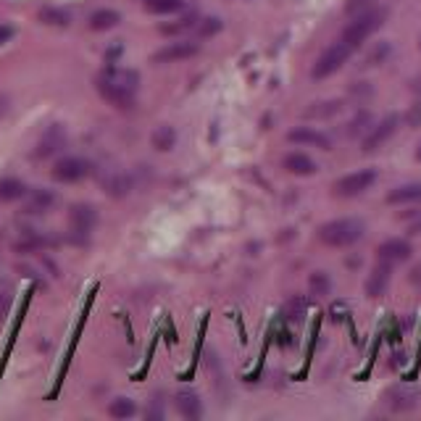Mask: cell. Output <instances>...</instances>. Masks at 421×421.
<instances>
[{
  "label": "cell",
  "mask_w": 421,
  "mask_h": 421,
  "mask_svg": "<svg viewBox=\"0 0 421 421\" xmlns=\"http://www.w3.org/2000/svg\"><path fill=\"white\" fill-rule=\"evenodd\" d=\"M97 92L103 100H109L111 106H116V109H130L132 103H134V92H137V87H140V74L137 71H132V69H116V66H111L106 69L103 74L97 76Z\"/></svg>",
  "instance_id": "1"
},
{
  "label": "cell",
  "mask_w": 421,
  "mask_h": 421,
  "mask_svg": "<svg viewBox=\"0 0 421 421\" xmlns=\"http://www.w3.org/2000/svg\"><path fill=\"white\" fill-rule=\"evenodd\" d=\"M364 237V221L358 219H335L319 229V240L329 248H350Z\"/></svg>",
  "instance_id": "2"
},
{
  "label": "cell",
  "mask_w": 421,
  "mask_h": 421,
  "mask_svg": "<svg viewBox=\"0 0 421 421\" xmlns=\"http://www.w3.org/2000/svg\"><path fill=\"white\" fill-rule=\"evenodd\" d=\"M385 16L387 13L382 11V8H368V11L358 13L353 22L345 27V32H343V43H347L350 48H358L361 43H366L371 34L377 32L379 27L385 24Z\"/></svg>",
  "instance_id": "3"
},
{
  "label": "cell",
  "mask_w": 421,
  "mask_h": 421,
  "mask_svg": "<svg viewBox=\"0 0 421 421\" xmlns=\"http://www.w3.org/2000/svg\"><path fill=\"white\" fill-rule=\"evenodd\" d=\"M350 53H353V48L347 43H337V45H332V48H326L324 53L319 55V61L313 64V76H316V79L332 76L335 71H340V69L347 64Z\"/></svg>",
  "instance_id": "4"
},
{
  "label": "cell",
  "mask_w": 421,
  "mask_h": 421,
  "mask_svg": "<svg viewBox=\"0 0 421 421\" xmlns=\"http://www.w3.org/2000/svg\"><path fill=\"white\" fill-rule=\"evenodd\" d=\"M374 182H377V172H374V169L353 172V174H347V177H343V179H337L335 193L340 195V198H356V195L366 193Z\"/></svg>",
  "instance_id": "5"
},
{
  "label": "cell",
  "mask_w": 421,
  "mask_h": 421,
  "mask_svg": "<svg viewBox=\"0 0 421 421\" xmlns=\"http://www.w3.org/2000/svg\"><path fill=\"white\" fill-rule=\"evenodd\" d=\"M87 174H90V163L85 158H76V156H66L61 161H55L53 166V179L64 184L79 182V179H85Z\"/></svg>",
  "instance_id": "6"
},
{
  "label": "cell",
  "mask_w": 421,
  "mask_h": 421,
  "mask_svg": "<svg viewBox=\"0 0 421 421\" xmlns=\"http://www.w3.org/2000/svg\"><path fill=\"white\" fill-rule=\"evenodd\" d=\"M398 116L392 113V116H387V119H382L377 124V127H371V130L366 132V137H364V153H371L377 151V148H382L385 142L395 134V130H398Z\"/></svg>",
  "instance_id": "7"
},
{
  "label": "cell",
  "mask_w": 421,
  "mask_h": 421,
  "mask_svg": "<svg viewBox=\"0 0 421 421\" xmlns=\"http://www.w3.org/2000/svg\"><path fill=\"white\" fill-rule=\"evenodd\" d=\"M69 224H71V232L74 235H82V237H87L92 229H95L97 224V214L92 205L87 203H79L74 205L71 211H69Z\"/></svg>",
  "instance_id": "8"
},
{
  "label": "cell",
  "mask_w": 421,
  "mask_h": 421,
  "mask_svg": "<svg viewBox=\"0 0 421 421\" xmlns=\"http://www.w3.org/2000/svg\"><path fill=\"white\" fill-rule=\"evenodd\" d=\"M64 145H66L64 127H61V124H53V127H48V130L43 132V137H40L37 148H34V156H37V158H50V156H55Z\"/></svg>",
  "instance_id": "9"
},
{
  "label": "cell",
  "mask_w": 421,
  "mask_h": 421,
  "mask_svg": "<svg viewBox=\"0 0 421 421\" xmlns=\"http://www.w3.org/2000/svg\"><path fill=\"white\" fill-rule=\"evenodd\" d=\"M410 242H406V240H398V237H392V240H385L382 245H379V261H385V263H403V261H408L410 258Z\"/></svg>",
  "instance_id": "10"
},
{
  "label": "cell",
  "mask_w": 421,
  "mask_h": 421,
  "mask_svg": "<svg viewBox=\"0 0 421 421\" xmlns=\"http://www.w3.org/2000/svg\"><path fill=\"white\" fill-rule=\"evenodd\" d=\"M389 274H392V263H385V261H379L374 271L368 274L366 279V295L368 298H379V295H385L389 284Z\"/></svg>",
  "instance_id": "11"
},
{
  "label": "cell",
  "mask_w": 421,
  "mask_h": 421,
  "mask_svg": "<svg viewBox=\"0 0 421 421\" xmlns=\"http://www.w3.org/2000/svg\"><path fill=\"white\" fill-rule=\"evenodd\" d=\"M198 53V45L193 43H174V45H166L163 50L153 55V61L156 64H174V61H184V58H193Z\"/></svg>",
  "instance_id": "12"
},
{
  "label": "cell",
  "mask_w": 421,
  "mask_h": 421,
  "mask_svg": "<svg viewBox=\"0 0 421 421\" xmlns=\"http://www.w3.org/2000/svg\"><path fill=\"white\" fill-rule=\"evenodd\" d=\"M387 406L392 410H410L419 406V389L416 387H392L387 392Z\"/></svg>",
  "instance_id": "13"
},
{
  "label": "cell",
  "mask_w": 421,
  "mask_h": 421,
  "mask_svg": "<svg viewBox=\"0 0 421 421\" xmlns=\"http://www.w3.org/2000/svg\"><path fill=\"white\" fill-rule=\"evenodd\" d=\"M287 140L290 142H298V145H313V148H322V151H329L332 148V142L326 134L316 130H308V127H298V130H292L287 134Z\"/></svg>",
  "instance_id": "14"
},
{
  "label": "cell",
  "mask_w": 421,
  "mask_h": 421,
  "mask_svg": "<svg viewBox=\"0 0 421 421\" xmlns=\"http://www.w3.org/2000/svg\"><path fill=\"white\" fill-rule=\"evenodd\" d=\"M177 410L182 413L184 419H200L203 416V403H200V398L195 392L184 389V392L177 395Z\"/></svg>",
  "instance_id": "15"
},
{
  "label": "cell",
  "mask_w": 421,
  "mask_h": 421,
  "mask_svg": "<svg viewBox=\"0 0 421 421\" xmlns=\"http://www.w3.org/2000/svg\"><path fill=\"white\" fill-rule=\"evenodd\" d=\"M284 169L290 174H295V177H311V174L316 172V163H313V158H308L305 153H290V156L284 158Z\"/></svg>",
  "instance_id": "16"
},
{
  "label": "cell",
  "mask_w": 421,
  "mask_h": 421,
  "mask_svg": "<svg viewBox=\"0 0 421 421\" xmlns=\"http://www.w3.org/2000/svg\"><path fill=\"white\" fill-rule=\"evenodd\" d=\"M387 203L392 205L421 203V184H403V187H395V190L387 195Z\"/></svg>",
  "instance_id": "17"
},
{
  "label": "cell",
  "mask_w": 421,
  "mask_h": 421,
  "mask_svg": "<svg viewBox=\"0 0 421 421\" xmlns=\"http://www.w3.org/2000/svg\"><path fill=\"white\" fill-rule=\"evenodd\" d=\"M119 22H121L119 13L103 8V11H95L92 16H90V29H95V32H106V29H113Z\"/></svg>",
  "instance_id": "18"
},
{
  "label": "cell",
  "mask_w": 421,
  "mask_h": 421,
  "mask_svg": "<svg viewBox=\"0 0 421 421\" xmlns=\"http://www.w3.org/2000/svg\"><path fill=\"white\" fill-rule=\"evenodd\" d=\"M24 195H27V187H24V182L13 179V177L0 179V200L11 203V200H19V198H24Z\"/></svg>",
  "instance_id": "19"
},
{
  "label": "cell",
  "mask_w": 421,
  "mask_h": 421,
  "mask_svg": "<svg viewBox=\"0 0 421 421\" xmlns=\"http://www.w3.org/2000/svg\"><path fill=\"white\" fill-rule=\"evenodd\" d=\"M55 203V195L48 193V190H37V193L29 198V203H27V214H45V211H50Z\"/></svg>",
  "instance_id": "20"
},
{
  "label": "cell",
  "mask_w": 421,
  "mask_h": 421,
  "mask_svg": "<svg viewBox=\"0 0 421 421\" xmlns=\"http://www.w3.org/2000/svg\"><path fill=\"white\" fill-rule=\"evenodd\" d=\"M153 148L156 151H161V153H166V151H172L174 148V142H177V132H174V127H158V130L153 132Z\"/></svg>",
  "instance_id": "21"
},
{
  "label": "cell",
  "mask_w": 421,
  "mask_h": 421,
  "mask_svg": "<svg viewBox=\"0 0 421 421\" xmlns=\"http://www.w3.org/2000/svg\"><path fill=\"white\" fill-rule=\"evenodd\" d=\"M103 184H106L109 195H113V198H121V195H127L132 190V182H130V177H127V174H111Z\"/></svg>",
  "instance_id": "22"
},
{
  "label": "cell",
  "mask_w": 421,
  "mask_h": 421,
  "mask_svg": "<svg viewBox=\"0 0 421 421\" xmlns=\"http://www.w3.org/2000/svg\"><path fill=\"white\" fill-rule=\"evenodd\" d=\"M109 413L113 419H130V416L137 413V406H134V400H130V398H116L109 406Z\"/></svg>",
  "instance_id": "23"
},
{
  "label": "cell",
  "mask_w": 421,
  "mask_h": 421,
  "mask_svg": "<svg viewBox=\"0 0 421 421\" xmlns=\"http://www.w3.org/2000/svg\"><path fill=\"white\" fill-rule=\"evenodd\" d=\"M308 290H311V295H329L332 282H329V277H326L324 271H313L311 277H308Z\"/></svg>",
  "instance_id": "24"
},
{
  "label": "cell",
  "mask_w": 421,
  "mask_h": 421,
  "mask_svg": "<svg viewBox=\"0 0 421 421\" xmlns=\"http://www.w3.org/2000/svg\"><path fill=\"white\" fill-rule=\"evenodd\" d=\"M371 130V113L368 111H361L356 119L347 124V134L350 137H358V134H364V132Z\"/></svg>",
  "instance_id": "25"
},
{
  "label": "cell",
  "mask_w": 421,
  "mask_h": 421,
  "mask_svg": "<svg viewBox=\"0 0 421 421\" xmlns=\"http://www.w3.org/2000/svg\"><path fill=\"white\" fill-rule=\"evenodd\" d=\"M184 6V0H148V11L151 13H174Z\"/></svg>",
  "instance_id": "26"
},
{
  "label": "cell",
  "mask_w": 421,
  "mask_h": 421,
  "mask_svg": "<svg viewBox=\"0 0 421 421\" xmlns=\"http://www.w3.org/2000/svg\"><path fill=\"white\" fill-rule=\"evenodd\" d=\"M40 19L48 24H58V27H66V24H69V16H66L64 11H53V8H45V11L40 13Z\"/></svg>",
  "instance_id": "27"
},
{
  "label": "cell",
  "mask_w": 421,
  "mask_h": 421,
  "mask_svg": "<svg viewBox=\"0 0 421 421\" xmlns=\"http://www.w3.org/2000/svg\"><path fill=\"white\" fill-rule=\"evenodd\" d=\"M303 311H305V301L303 298H292L290 305H287V316H290L292 322H298L303 316Z\"/></svg>",
  "instance_id": "28"
},
{
  "label": "cell",
  "mask_w": 421,
  "mask_h": 421,
  "mask_svg": "<svg viewBox=\"0 0 421 421\" xmlns=\"http://www.w3.org/2000/svg\"><path fill=\"white\" fill-rule=\"evenodd\" d=\"M193 24H195V16H184V19H179V24H169V27H163V32L166 34L184 32V29H190Z\"/></svg>",
  "instance_id": "29"
},
{
  "label": "cell",
  "mask_w": 421,
  "mask_h": 421,
  "mask_svg": "<svg viewBox=\"0 0 421 421\" xmlns=\"http://www.w3.org/2000/svg\"><path fill=\"white\" fill-rule=\"evenodd\" d=\"M219 29H221V22H219L216 16H211V19H205V22L200 24V34H203V37H208V34H216Z\"/></svg>",
  "instance_id": "30"
},
{
  "label": "cell",
  "mask_w": 421,
  "mask_h": 421,
  "mask_svg": "<svg viewBox=\"0 0 421 421\" xmlns=\"http://www.w3.org/2000/svg\"><path fill=\"white\" fill-rule=\"evenodd\" d=\"M371 3H374V0H350V3H347V13H364V11H368V8H371Z\"/></svg>",
  "instance_id": "31"
},
{
  "label": "cell",
  "mask_w": 421,
  "mask_h": 421,
  "mask_svg": "<svg viewBox=\"0 0 421 421\" xmlns=\"http://www.w3.org/2000/svg\"><path fill=\"white\" fill-rule=\"evenodd\" d=\"M8 308H11V295H8V292H0V319L8 313Z\"/></svg>",
  "instance_id": "32"
},
{
  "label": "cell",
  "mask_w": 421,
  "mask_h": 421,
  "mask_svg": "<svg viewBox=\"0 0 421 421\" xmlns=\"http://www.w3.org/2000/svg\"><path fill=\"white\" fill-rule=\"evenodd\" d=\"M13 37V27H8V24H0V45H6L8 40Z\"/></svg>",
  "instance_id": "33"
},
{
  "label": "cell",
  "mask_w": 421,
  "mask_h": 421,
  "mask_svg": "<svg viewBox=\"0 0 421 421\" xmlns=\"http://www.w3.org/2000/svg\"><path fill=\"white\" fill-rule=\"evenodd\" d=\"M416 158H419V161H421V145H419V151H416Z\"/></svg>",
  "instance_id": "34"
}]
</instances>
